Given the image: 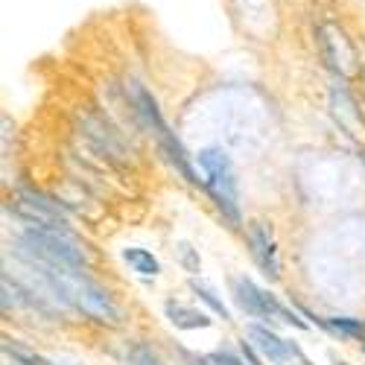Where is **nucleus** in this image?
<instances>
[{
  "instance_id": "3",
  "label": "nucleus",
  "mask_w": 365,
  "mask_h": 365,
  "mask_svg": "<svg viewBox=\"0 0 365 365\" xmlns=\"http://www.w3.org/2000/svg\"><path fill=\"white\" fill-rule=\"evenodd\" d=\"M199 167L205 175V187L210 199H214V205L220 207V214L231 225H240V190H237V175H234L231 158L222 149L210 146L199 152Z\"/></svg>"
},
{
  "instance_id": "4",
  "label": "nucleus",
  "mask_w": 365,
  "mask_h": 365,
  "mask_svg": "<svg viewBox=\"0 0 365 365\" xmlns=\"http://www.w3.org/2000/svg\"><path fill=\"white\" fill-rule=\"evenodd\" d=\"M231 295H234V301H237V307L242 310V313H249V316H255V319H281V322H287V324H295V327H304V322L295 316V313H289L284 304H278L275 301V295H269L266 289H260L252 278H246V275H234L231 278Z\"/></svg>"
},
{
  "instance_id": "7",
  "label": "nucleus",
  "mask_w": 365,
  "mask_h": 365,
  "mask_svg": "<svg viewBox=\"0 0 365 365\" xmlns=\"http://www.w3.org/2000/svg\"><path fill=\"white\" fill-rule=\"evenodd\" d=\"M249 246H252V257L260 266V272L269 281L281 278V260H278V242L272 234V225L263 220H255L249 225Z\"/></svg>"
},
{
  "instance_id": "15",
  "label": "nucleus",
  "mask_w": 365,
  "mask_h": 365,
  "mask_svg": "<svg viewBox=\"0 0 365 365\" xmlns=\"http://www.w3.org/2000/svg\"><path fill=\"white\" fill-rule=\"evenodd\" d=\"M4 351H6V354H12V356H15L18 362H24V365H47L41 356H36V354H26V351H21V348H15V345H9V342L4 345Z\"/></svg>"
},
{
  "instance_id": "17",
  "label": "nucleus",
  "mask_w": 365,
  "mask_h": 365,
  "mask_svg": "<svg viewBox=\"0 0 365 365\" xmlns=\"http://www.w3.org/2000/svg\"><path fill=\"white\" fill-rule=\"evenodd\" d=\"M242 356L249 359V365H260V359H257V354H255V345H252V342H249V345L242 342Z\"/></svg>"
},
{
  "instance_id": "12",
  "label": "nucleus",
  "mask_w": 365,
  "mask_h": 365,
  "mask_svg": "<svg viewBox=\"0 0 365 365\" xmlns=\"http://www.w3.org/2000/svg\"><path fill=\"white\" fill-rule=\"evenodd\" d=\"M190 289H193V292H196V295H199V298H202V301H205L207 307L214 310L217 316H222V322H228V319H231V313H228V307H225V301L217 295V289H214V287H207V284H202V281H196V278H193V281H190Z\"/></svg>"
},
{
  "instance_id": "11",
  "label": "nucleus",
  "mask_w": 365,
  "mask_h": 365,
  "mask_svg": "<svg viewBox=\"0 0 365 365\" xmlns=\"http://www.w3.org/2000/svg\"><path fill=\"white\" fill-rule=\"evenodd\" d=\"M123 260L138 272V275H143V278H155L158 272H161L158 257L152 255V252H146V249H123Z\"/></svg>"
},
{
  "instance_id": "8",
  "label": "nucleus",
  "mask_w": 365,
  "mask_h": 365,
  "mask_svg": "<svg viewBox=\"0 0 365 365\" xmlns=\"http://www.w3.org/2000/svg\"><path fill=\"white\" fill-rule=\"evenodd\" d=\"M155 140H158V146H161V152H164V158L175 167V173L185 178V181H190V185H205V178H199V173H196V167H193V161L187 158V152H185V146L178 143V138L164 126L158 135H155Z\"/></svg>"
},
{
  "instance_id": "9",
  "label": "nucleus",
  "mask_w": 365,
  "mask_h": 365,
  "mask_svg": "<svg viewBox=\"0 0 365 365\" xmlns=\"http://www.w3.org/2000/svg\"><path fill=\"white\" fill-rule=\"evenodd\" d=\"M85 138L94 143V146L103 152V155H108V158H114V161L123 158V143H120L117 132H111V126L103 123V120L88 117V120H85Z\"/></svg>"
},
{
  "instance_id": "13",
  "label": "nucleus",
  "mask_w": 365,
  "mask_h": 365,
  "mask_svg": "<svg viewBox=\"0 0 365 365\" xmlns=\"http://www.w3.org/2000/svg\"><path fill=\"white\" fill-rule=\"evenodd\" d=\"M126 356H129V362H132V365H164V359H161L155 351H152L149 345H143V342L129 345Z\"/></svg>"
},
{
  "instance_id": "6",
  "label": "nucleus",
  "mask_w": 365,
  "mask_h": 365,
  "mask_svg": "<svg viewBox=\"0 0 365 365\" xmlns=\"http://www.w3.org/2000/svg\"><path fill=\"white\" fill-rule=\"evenodd\" d=\"M249 339H252L255 351H257L263 359H269L272 365H295V362L307 365V359L301 356V351H298L292 342L281 339L275 330H269V327H263V324H249Z\"/></svg>"
},
{
  "instance_id": "5",
  "label": "nucleus",
  "mask_w": 365,
  "mask_h": 365,
  "mask_svg": "<svg viewBox=\"0 0 365 365\" xmlns=\"http://www.w3.org/2000/svg\"><path fill=\"white\" fill-rule=\"evenodd\" d=\"M18 217L24 225H36V228H53V231H71L68 228V220L62 214L58 202L41 196V193H33V190H21L18 193Z\"/></svg>"
},
{
  "instance_id": "2",
  "label": "nucleus",
  "mask_w": 365,
  "mask_h": 365,
  "mask_svg": "<svg viewBox=\"0 0 365 365\" xmlns=\"http://www.w3.org/2000/svg\"><path fill=\"white\" fill-rule=\"evenodd\" d=\"M21 255L38 269H82L85 249L71 231H53L24 225L21 231Z\"/></svg>"
},
{
  "instance_id": "14",
  "label": "nucleus",
  "mask_w": 365,
  "mask_h": 365,
  "mask_svg": "<svg viewBox=\"0 0 365 365\" xmlns=\"http://www.w3.org/2000/svg\"><path fill=\"white\" fill-rule=\"evenodd\" d=\"M327 327H333L336 333H345V336H362L365 333V324L356 319H330Z\"/></svg>"
},
{
  "instance_id": "18",
  "label": "nucleus",
  "mask_w": 365,
  "mask_h": 365,
  "mask_svg": "<svg viewBox=\"0 0 365 365\" xmlns=\"http://www.w3.org/2000/svg\"><path fill=\"white\" fill-rule=\"evenodd\" d=\"M362 161H365V152H362Z\"/></svg>"
},
{
  "instance_id": "1",
  "label": "nucleus",
  "mask_w": 365,
  "mask_h": 365,
  "mask_svg": "<svg viewBox=\"0 0 365 365\" xmlns=\"http://www.w3.org/2000/svg\"><path fill=\"white\" fill-rule=\"evenodd\" d=\"M41 278L50 287V295H56L58 301L71 304V307L94 316L100 322L117 324V307L108 298V292L94 284L82 269H41Z\"/></svg>"
},
{
  "instance_id": "10",
  "label": "nucleus",
  "mask_w": 365,
  "mask_h": 365,
  "mask_svg": "<svg viewBox=\"0 0 365 365\" xmlns=\"http://www.w3.org/2000/svg\"><path fill=\"white\" fill-rule=\"evenodd\" d=\"M167 319L173 327L178 330H199V327H210L214 324V319H210L207 313L202 310H193V307H185V304H178V301H167Z\"/></svg>"
},
{
  "instance_id": "16",
  "label": "nucleus",
  "mask_w": 365,
  "mask_h": 365,
  "mask_svg": "<svg viewBox=\"0 0 365 365\" xmlns=\"http://www.w3.org/2000/svg\"><path fill=\"white\" fill-rule=\"evenodd\" d=\"M207 359V365H242V359H237L234 354H228V351H217V354H210V356H205Z\"/></svg>"
}]
</instances>
